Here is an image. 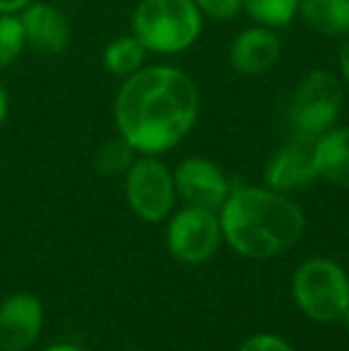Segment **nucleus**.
<instances>
[{
  "instance_id": "19",
  "label": "nucleus",
  "mask_w": 349,
  "mask_h": 351,
  "mask_svg": "<svg viewBox=\"0 0 349 351\" xmlns=\"http://www.w3.org/2000/svg\"><path fill=\"white\" fill-rule=\"evenodd\" d=\"M201 14L213 19H232L242 10V0H194Z\"/></svg>"
},
{
  "instance_id": "23",
  "label": "nucleus",
  "mask_w": 349,
  "mask_h": 351,
  "mask_svg": "<svg viewBox=\"0 0 349 351\" xmlns=\"http://www.w3.org/2000/svg\"><path fill=\"white\" fill-rule=\"evenodd\" d=\"M8 110H10V98H8V91H5V86L0 84V127H3L5 117H8Z\"/></svg>"
},
{
  "instance_id": "17",
  "label": "nucleus",
  "mask_w": 349,
  "mask_h": 351,
  "mask_svg": "<svg viewBox=\"0 0 349 351\" xmlns=\"http://www.w3.org/2000/svg\"><path fill=\"white\" fill-rule=\"evenodd\" d=\"M242 10L270 29L287 27L299 10V0H242Z\"/></svg>"
},
{
  "instance_id": "13",
  "label": "nucleus",
  "mask_w": 349,
  "mask_h": 351,
  "mask_svg": "<svg viewBox=\"0 0 349 351\" xmlns=\"http://www.w3.org/2000/svg\"><path fill=\"white\" fill-rule=\"evenodd\" d=\"M318 177L349 191V127H333L313 141Z\"/></svg>"
},
{
  "instance_id": "21",
  "label": "nucleus",
  "mask_w": 349,
  "mask_h": 351,
  "mask_svg": "<svg viewBox=\"0 0 349 351\" xmlns=\"http://www.w3.org/2000/svg\"><path fill=\"white\" fill-rule=\"evenodd\" d=\"M340 72L345 77V82L349 84V34L342 36V46H340Z\"/></svg>"
},
{
  "instance_id": "9",
  "label": "nucleus",
  "mask_w": 349,
  "mask_h": 351,
  "mask_svg": "<svg viewBox=\"0 0 349 351\" xmlns=\"http://www.w3.org/2000/svg\"><path fill=\"white\" fill-rule=\"evenodd\" d=\"M43 330V306L29 291H14L0 304V351H29Z\"/></svg>"
},
{
  "instance_id": "22",
  "label": "nucleus",
  "mask_w": 349,
  "mask_h": 351,
  "mask_svg": "<svg viewBox=\"0 0 349 351\" xmlns=\"http://www.w3.org/2000/svg\"><path fill=\"white\" fill-rule=\"evenodd\" d=\"M29 3H34V0H0V12L17 14V12H22Z\"/></svg>"
},
{
  "instance_id": "18",
  "label": "nucleus",
  "mask_w": 349,
  "mask_h": 351,
  "mask_svg": "<svg viewBox=\"0 0 349 351\" xmlns=\"http://www.w3.org/2000/svg\"><path fill=\"white\" fill-rule=\"evenodd\" d=\"M27 48L24 29L17 14L0 12V70L10 67Z\"/></svg>"
},
{
  "instance_id": "7",
  "label": "nucleus",
  "mask_w": 349,
  "mask_h": 351,
  "mask_svg": "<svg viewBox=\"0 0 349 351\" xmlns=\"http://www.w3.org/2000/svg\"><path fill=\"white\" fill-rule=\"evenodd\" d=\"M223 241L218 213L186 206L175 213L168 225V249L175 261L186 265L206 263Z\"/></svg>"
},
{
  "instance_id": "8",
  "label": "nucleus",
  "mask_w": 349,
  "mask_h": 351,
  "mask_svg": "<svg viewBox=\"0 0 349 351\" xmlns=\"http://www.w3.org/2000/svg\"><path fill=\"white\" fill-rule=\"evenodd\" d=\"M175 189L186 206L206 208L218 213L230 196V180L225 172L208 158H186L177 165L175 175Z\"/></svg>"
},
{
  "instance_id": "15",
  "label": "nucleus",
  "mask_w": 349,
  "mask_h": 351,
  "mask_svg": "<svg viewBox=\"0 0 349 351\" xmlns=\"http://www.w3.org/2000/svg\"><path fill=\"white\" fill-rule=\"evenodd\" d=\"M146 48L141 46V41L134 34L127 36H115L103 51V65L115 77H132L134 72H139L146 62Z\"/></svg>"
},
{
  "instance_id": "1",
  "label": "nucleus",
  "mask_w": 349,
  "mask_h": 351,
  "mask_svg": "<svg viewBox=\"0 0 349 351\" xmlns=\"http://www.w3.org/2000/svg\"><path fill=\"white\" fill-rule=\"evenodd\" d=\"M199 117V88L180 67H141L115 98V125L136 153L158 156L184 139Z\"/></svg>"
},
{
  "instance_id": "16",
  "label": "nucleus",
  "mask_w": 349,
  "mask_h": 351,
  "mask_svg": "<svg viewBox=\"0 0 349 351\" xmlns=\"http://www.w3.org/2000/svg\"><path fill=\"white\" fill-rule=\"evenodd\" d=\"M134 160H136V148L122 134H117L98 148L93 165H96V170L101 172V175L115 177V175H125Z\"/></svg>"
},
{
  "instance_id": "20",
  "label": "nucleus",
  "mask_w": 349,
  "mask_h": 351,
  "mask_svg": "<svg viewBox=\"0 0 349 351\" xmlns=\"http://www.w3.org/2000/svg\"><path fill=\"white\" fill-rule=\"evenodd\" d=\"M239 351H294L289 347L287 342H285L282 337H278V335H254V337H249L247 342L239 347Z\"/></svg>"
},
{
  "instance_id": "24",
  "label": "nucleus",
  "mask_w": 349,
  "mask_h": 351,
  "mask_svg": "<svg viewBox=\"0 0 349 351\" xmlns=\"http://www.w3.org/2000/svg\"><path fill=\"white\" fill-rule=\"evenodd\" d=\"M43 351H84V349H80L77 344H53V347H48Z\"/></svg>"
},
{
  "instance_id": "4",
  "label": "nucleus",
  "mask_w": 349,
  "mask_h": 351,
  "mask_svg": "<svg viewBox=\"0 0 349 351\" xmlns=\"http://www.w3.org/2000/svg\"><path fill=\"white\" fill-rule=\"evenodd\" d=\"M342 86L326 70L309 72L297 84L289 103V127L297 139L316 141L337 125L342 112Z\"/></svg>"
},
{
  "instance_id": "3",
  "label": "nucleus",
  "mask_w": 349,
  "mask_h": 351,
  "mask_svg": "<svg viewBox=\"0 0 349 351\" xmlns=\"http://www.w3.org/2000/svg\"><path fill=\"white\" fill-rule=\"evenodd\" d=\"M204 14L194 0H141L132 14V34L149 53L175 56L201 36Z\"/></svg>"
},
{
  "instance_id": "6",
  "label": "nucleus",
  "mask_w": 349,
  "mask_h": 351,
  "mask_svg": "<svg viewBox=\"0 0 349 351\" xmlns=\"http://www.w3.org/2000/svg\"><path fill=\"white\" fill-rule=\"evenodd\" d=\"M127 204L136 217L146 222H160L170 215L175 206L173 172L156 156H141L125 172Z\"/></svg>"
},
{
  "instance_id": "12",
  "label": "nucleus",
  "mask_w": 349,
  "mask_h": 351,
  "mask_svg": "<svg viewBox=\"0 0 349 351\" xmlns=\"http://www.w3.org/2000/svg\"><path fill=\"white\" fill-rule=\"evenodd\" d=\"M280 58V38L270 27H252L244 29L234 38L230 48V62L242 74H263L278 62Z\"/></svg>"
},
{
  "instance_id": "5",
  "label": "nucleus",
  "mask_w": 349,
  "mask_h": 351,
  "mask_svg": "<svg viewBox=\"0 0 349 351\" xmlns=\"http://www.w3.org/2000/svg\"><path fill=\"white\" fill-rule=\"evenodd\" d=\"M292 291L302 313L316 323H335L349 311V278L328 258H311L299 265Z\"/></svg>"
},
{
  "instance_id": "14",
  "label": "nucleus",
  "mask_w": 349,
  "mask_h": 351,
  "mask_svg": "<svg viewBox=\"0 0 349 351\" xmlns=\"http://www.w3.org/2000/svg\"><path fill=\"white\" fill-rule=\"evenodd\" d=\"M297 14L309 29L323 36L349 34V0H299Z\"/></svg>"
},
{
  "instance_id": "10",
  "label": "nucleus",
  "mask_w": 349,
  "mask_h": 351,
  "mask_svg": "<svg viewBox=\"0 0 349 351\" xmlns=\"http://www.w3.org/2000/svg\"><path fill=\"white\" fill-rule=\"evenodd\" d=\"M27 48L41 56H58L70 46L72 29L67 17L51 3H29L19 14Z\"/></svg>"
},
{
  "instance_id": "11",
  "label": "nucleus",
  "mask_w": 349,
  "mask_h": 351,
  "mask_svg": "<svg viewBox=\"0 0 349 351\" xmlns=\"http://www.w3.org/2000/svg\"><path fill=\"white\" fill-rule=\"evenodd\" d=\"M318 180L316 162H313V141L297 139L285 143L265 165V184L275 191L304 189Z\"/></svg>"
},
{
  "instance_id": "2",
  "label": "nucleus",
  "mask_w": 349,
  "mask_h": 351,
  "mask_svg": "<svg viewBox=\"0 0 349 351\" xmlns=\"http://www.w3.org/2000/svg\"><path fill=\"white\" fill-rule=\"evenodd\" d=\"M223 239L247 258H270L299 241L304 213L292 199L263 186L232 189L220 208Z\"/></svg>"
}]
</instances>
